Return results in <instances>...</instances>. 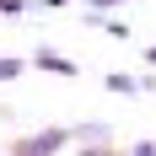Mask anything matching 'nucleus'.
Instances as JSON below:
<instances>
[{
	"label": "nucleus",
	"mask_w": 156,
	"mask_h": 156,
	"mask_svg": "<svg viewBox=\"0 0 156 156\" xmlns=\"http://www.w3.org/2000/svg\"><path fill=\"white\" fill-rule=\"evenodd\" d=\"M81 5H86V11H119L124 0H81Z\"/></svg>",
	"instance_id": "nucleus-5"
},
{
	"label": "nucleus",
	"mask_w": 156,
	"mask_h": 156,
	"mask_svg": "<svg viewBox=\"0 0 156 156\" xmlns=\"http://www.w3.org/2000/svg\"><path fill=\"white\" fill-rule=\"evenodd\" d=\"M22 70H27V59H22V54H0V81H16Z\"/></svg>",
	"instance_id": "nucleus-3"
},
{
	"label": "nucleus",
	"mask_w": 156,
	"mask_h": 156,
	"mask_svg": "<svg viewBox=\"0 0 156 156\" xmlns=\"http://www.w3.org/2000/svg\"><path fill=\"white\" fill-rule=\"evenodd\" d=\"M32 65H38V70H54V76H76V65L65 59L59 48H38V54H32Z\"/></svg>",
	"instance_id": "nucleus-2"
},
{
	"label": "nucleus",
	"mask_w": 156,
	"mask_h": 156,
	"mask_svg": "<svg viewBox=\"0 0 156 156\" xmlns=\"http://www.w3.org/2000/svg\"><path fill=\"white\" fill-rule=\"evenodd\" d=\"M86 156H113V151H86Z\"/></svg>",
	"instance_id": "nucleus-8"
},
{
	"label": "nucleus",
	"mask_w": 156,
	"mask_h": 156,
	"mask_svg": "<svg viewBox=\"0 0 156 156\" xmlns=\"http://www.w3.org/2000/svg\"><path fill=\"white\" fill-rule=\"evenodd\" d=\"M108 92H140V76H119V70H113V76H108Z\"/></svg>",
	"instance_id": "nucleus-4"
},
{
	"label": "nucleus",
	"mask_w": 156,
	"mask_h": 156,
	"mask_svg": "<svg viewBox=\"0 0 156 156\" xmlns=\"http://www.w3.org/2000/svg\"><path fill=\"white\" fill-rule=\"evenodd\" d=\"M0 11H5V16H22V11H27V0H0Z\"/></svg>",
	"instance_id": "nucleus-6"
},
{
	"label": "nucleus",
	"mask_w": 156,
	"mask_h": 156,
	"mask_svg": "<svg viewBox=\"0 0 156 156\" xmlns=\"http://www.w3.org/2000/svg\"><path fill=\"white\" fill-rule=\"evenodd\" d=\"M145 65H156V43H151V48H145Z\"/></svg>",
	"instance_id": "nucleus-7"
},
{
	"label": "nucleus",
	"mask_w": 156,
	"mask_h": 156,
	"mask_svg": "<svg viewBox=\"0 0 156 156\" xmlns=\"http://www.w3.org/2000/svg\"><path fill=\"white\" fill-rule=\"evenodd\" d=\"M65 145V129H43V135H32V140L16 145V156H48V151H59Z\"/></svg>",
	"instance_id": "nucleus-1"
}]
</instances>
